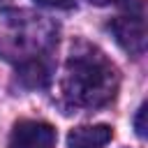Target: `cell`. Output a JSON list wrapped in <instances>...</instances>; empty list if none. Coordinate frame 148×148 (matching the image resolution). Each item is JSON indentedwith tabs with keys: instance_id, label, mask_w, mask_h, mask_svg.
Here are the masks:
<instances>
[{
	"instance_id": "8992f818",
	"label": "cell",
	"mask_w": 148,
	"mask_h": 148,
	"mask_svg": "<svg viewBox=\"0 0 148 148\" xmlns=\"http://www.w3.org/2000/svg\"><path fill=\"white\" fill-rule=\"evenodd\" d=\"M134 130H136V136L139 139H146V104H141L139 106V111H136V116H134Z\"/></svg>"
},
{
	"instance_id": "277c9868",
	"label": "cell",
	"mask_w": 148,
	"mask_h": 148,
	"mask_svg": "<svg viewBox=\"0 0 148 148\" xmlns=\"http://www.w3.org/2000/svg\"><path fill=\"white\" fill-rule=\"evenodd\" d=\"M113 136V130L104 123L81 125L67 134V148H104Z\"/></svg>"
},
{
	"instance_id": "7a4b0ae2",
	"label": "cell",
	"mask_w": 148,
	"mask_h": 148,
	"mask_svg": "<svg viewBox=\"0 0 148 148\" xmlns=\"http://www.w3.org/2000/svg\"><path fill=\"white\" fill-rule=\"evenodd\" d=\"M56 130L42 120H18L12 127L7 148H53L56 146Z\"/></svg>"
},
{
	"instance_id": "52a82bcc",
	"label": "cell",
	"mask_w": 148,
	"mask_h": 148,
	"mask_svg": "<svg viewBox=\"0 0 148 148\" xmlns=\"http://www.w3.org/2000/svg\"><path fill=\"white\" fill-rule=\"evenodd\" d=\"M42 7H51V9H69L74 5V0H35Z\"/></svg>"
},
{
	"instance_id": "6da1fadb",
	"label": "cell",
	"mask_w": 148,
	"mask_h": 148,
	"mask_svg": "<svg viewBox=\"0 0 148 148\" xmlns=\"http://www.w3.org/2000/svg\"><path fill=\"white\" fill-rule=\"evenodd\" d=\"M62 90L79 106H102L118 90V72L95 49L72 53L65 67Z\"/></svg>"
},
{
	"instance_id": "ba28073f",
	"label": "cell",
	"mask_w": 148,
	"mask_h": 148,
	"mask_svg": "<svg viewBox=\"0 0 148 148\" xmlns=\"http://www.w3.org/2000/svg\"><path fill=\"white\" fill-rule=\"evenodd\" d=\"M90 5H97V7H106V5H116V2H120V0H88Z\"/></svg>"
},
{
	"instance_id": "3957f363",
	"label": "cell",
	"mask_w": 148,
	"mask_h": 148,
	"mask_svg": "<svg viewBox=\"0 0 148 148\" xmlns=\"http://www.w3.org/2000/svg\"><path fill=\"white\" fill-rule=\"evenodd\" d=\"M109 30L113 32V39L123 51L132 56H141L146 51V23L139 14H130L111 21Z\"/></svg>"
},
{
	"instance_id": "5b68a950",
	"label": "cell",
	"mask_w": 148,
	"mask_h": 148,
	"mask_svg": "<svg viewBox=\"0 0 148 148\" xmlns=\"http://www.w3.org/2000/svg\"><path fill=\"white\" fill-rule=\"evenodd\" d=\"M21 79L28 83V86H44L49 81V74H46V67L39 62V60H28L23 62L21 67Z\"/></svg>"
}]
</instances>
